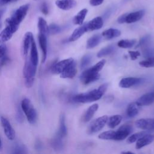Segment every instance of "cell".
Listing matches in <instances>:
<instances>
[{
	"label": "cell",
	"mask_w": 154,
	"mask_h": 154,
	"mask_svg": "<svg viewBox=\"0 0 154 154\" xmlns=\"http://www.w3.org/2000/svg\"><path fill=\"white\" fill-rule=\"evenodd\" d=\"M1 123L4 129L5 135H6L7 138L10 140H13L15 137V132L8 120L6 118L1 116Z\"/></svg>",
	"instance_id": "11"
},
{
	"label": "cell",
	"mask_w": 154,
	"mask_h": 154,
	"mask_svg": "<svg viewBox=\"0 0 154 154\" xmlns=\"http://www.w3.org/2000/svg\"><path fill=\"white\" fill-rule=\"evenodd\" d=\"M122 153H131V154L133 153V152H129V151H128V152H122Z\"/></svg>",
	"instance_id": "53"
},
{
	"label": "cell",
	"mask_w": 154,
	"mask_h": 154,
	"mask_svg": "<svg viewBox=\"0 0 154 154\" xmlns=\"http://www.w3.org/2000/svg\"><path fill=\"white\" fill-rule=\"evenodd\" d=\"M103 24V19L102 17H96L92 20H91L89 22L87 23V27L88 31H94L100 29Z\"/></svg>",
	"instance_id": "19"
},
{
	"label": "cell",
	"mask_w": 154,
	"mask_h": 154,
	"mask_svg": "<svg viewBox=\"0 0 154 154\" xmlns=\"http://www.w3.org/2000/svg\"><path fill=\"white\" fill-rule=\"evenodd\" d=\"M98 108H99V105L97 103H94L91 106H90L85 112V114L83 118L84 122H87L89 120H90L93 117V116H94V114H95V112H96V111L97 110Z\"/></svg>",
	"instance_id": "25"
},
{
	"label": "cell",
	"mask_w": 154,
	"mask_h": 154,
	"mask_svg": "<svg viewBox=\"0 0 154 154\" xmlns=\"http://www.w3.org/2000/svg\"><path fill=\"white\" fill-rule=\"evenodd\" d=\"M125 1H128V0H125Z\"/></svg>",
	"instance_id": "56"
},
{
	"label": "cell",
	"mask_w": 154,
	"mask_h": 154,
	"mask_svg": "<svg viewBox=\"0 0 154 154\" xmlns=\"http://www.w3.org/2000/svg\"><path fill=\"white\" fill-rule=\"evenodd\" d=\"M35 1H37V0H35Z\"/></svg>",
	"instance_id": "57"
},
{
	"label": "cell",
	"mask_w": 154,
	"mask_h": 154,
	"mask_svg": "<svg viewBox=\"0 0 154 154\" xmlns=\"http://www.w3.org/2000/svg\"><path fill=\"white\" fill-rule=\"evenodd\" d=\"M145 14L144 10H140L130 13H125V23H134L140 20Z\"/></svg>",
	"instance_id": "13"
},
{
	"label": "cell",
	"mask_w": 154,
	"mask_h": 154,
	"mask_svg": "<svg viewBox=\"0 0 154 154\" xmlns=\"http://www.w3.org/2000/svg\"><path fill=\"white\" fill-rule=\"evenodd\" d=\"M55 4L61 10H69L76 6V2L75 0H57Z\"/></svg>",
	"instance_id": "21"
},
{
	"label": "cell",
	"mask_w": 154,
	"mask_h": 154,
	"mask_svg": "<svg viewBox=\"0 0 154 154\" xmlns=\"http://www.w3.org/2000/svg\"><path fill=\"white\" fill-rule=\"evenodd\" d=\"M58 134L62 138L67 135V128L65 123V117L64 114H61L60 117V128Z\"/></svg>",
	"instance_id": "31"
},
{
	"label": "cell",
	"mask_w": 154,
	"mask_h": 154,
	"mask_svg": "<svg viewBox=\"0 0 154 154\" xmlns=\"http://www.w3.org/2000/svg\"><path fill=\"white\" fill-rule=\"evenodd\" d=\"M1 28V23H0V28Z\"/></svg>",
	"instance_id": "55"
},
{
	"label": "cell",
	"mask_w": 154,
	"mask_h": 154,
	"mask_svg": "<svg viewBox=\"0 0 154 154\" xmlns=\"http://www.w3.org/2000/svg\"><path fill=\"white\" fill-rule=\"evenodd\" d=\"M120 35H121L120 31L115 28H109V29H106L102 34V36H103L106 39H108V40L119 37Z\"/></svg>",
	"instance_id": "23"
},
{
	"label": "cell",
	"mask_w": 154,
	"mask_h": 154,
	"mask_svg": "<svg viewBox=\"0 0 154 154\" xmlns=\"http://www.w3.org/2000/svg\"><path fill=\"white\" fill-rule=\"evenodd\" d=\"M153 140H154V135L146 134L137 141L135 147L137 149H141L146 146L149 145Z\"/></svg>",
	"instance_id": "18"
},
{
	"label": "cell",
	"mask_w": 154,
	"mask_h": 154,
	"mask_svg": "<svg viewBox=\"0 0 154 154\" xmlns=\"http://www.w3.org/2000/svg\"><path fill=\"white\" fill-rule=\"evenodd\" d=\"M74 61L72 58H69L61 60L56 64H55L51 69V72L54 74H60L64 70L72 63Z\"/></svg>",
	"instance_id": "10"
},
{
	"label": "cell",
	"mask_w": 154,
	"mask_h": 154,
	"mask_svg": "<svg viewBox=\"0 0 154 154\" xmlns=\"http://www.w3.org/2000/svg\"><path fill=\"white\" fill-rule=\"evenodd\" d=\"M6 27L0 33V43L8 41L19 28V25H15L7 19L5 20Z\"/></svg>",
	"instance_id": "5"
},
{
	"label": "cell",
	"mask_w": 154,
	"mask_h": 154,
	"mask_svg": "<svg viewBox=\"0 0 154 154\" xmlns=\"http://www.w3.org/2000/svg\"><path fill=\"white\" fill-rule=\"evenodd\" d=\"M125 14H123L117 19L118 23H125Z\"/></svg>",
	"instance_id": "50"
},
{
	"label": "cell",
	"mask_w": 154,
	"mask_h": 154,
	"mask_svg": "<svg viewBox=\"0 0 154 154\" xmlns=\"http://www.w3.org/2000/svg\"><path fill=\"white\" fill-rule=\"evenodd\" d=\"M34 78L25 79V84L26 87L30 88V87H31L32 86V85L34 84Z\"/></svg>",
	"instance_id": "45"
},
{
	"label": "cell",
	"mask_w": 154,
	"mask_h": 154,
	"mask_svg": "<svg viewBox=\"0 0 154 154\" xmlns=\"http://www.w3.org/2000/svg\"><path fill=\"white\" fill-rule=\"evenodd\" d=\"M30 56L29 59L32 64L35 66H37L38 62V51L36 44L35 43L34 39L32 40L31 47H30Z\"/></svg>",
	"instance_id": "22"
},
{
	"label": "cell",
	"mask_w": 154,
	"mask_h": 154,
	"mask_svg": "<svg viewBox=\"0 0 154 154\" xmlns=\"http://www.w3.org/2000/svg\"><path fill=\"white\" fill-rule=\"evenodd\" d=\"M147 133L145 131H141L139 132L135 133L131 136H129L127 139V142L128 143H133L135 141H137L139 138H140L141 137L146 134Z\"/></svg>",
	"instance_id": "35"
},
{
	"label": "cell",
	"mask_w": 154,
	"mask_h": 154,
	"mask_svg": "<svg viewBox=\"0 0 154 154\" xmlns=\"http://www.w3.org/2000/svg\"><path fill=\"white\" fill-rule=\"evenodd\" d=\"M6 50H7V48L5 45L3 44L0 45V58L5 55Z\"/></svg>",
	"instance_id": "47"
},
{
	"label": "cell",
	"mask_w": 154,
	"mask_h": 154,
	"mask_svg": "<svg viewBox=\"0 0 154 154\" xmlns=\"http://www.w3.org/2000/svg\"><path fill=\"white\" fill-rule=\"evenodd\" d=\"M35 148L36 150H40L42 149V144L41 143L40 141L39 140H37L36 142H35Z\"/></svg>",
	"instance_id": "49"
},
{
	"label": "cell",
	"mask_w": 154,
	"mask_h": 154,
	"mask_svg": "<svg viewBox=\"0 0 154 154\" xmlns=\"http://www.w3.org/2000/svg\"><path fill=\"white\" fill-rule=\"evenodd\" d=\"M4 9H1V8H0V20H1V17H2V15H3V14H4Z\"/></svg>",
	"instance_id": "52"
},
{
	"label": "cell",
	"mask_w": 154,
	"mask_h": 154,
	"mask_svg": "<svg viewBox=\"0 0 154 154\" xmlns=\"http://www.w3.org/2000/svg\"><path fill=\"white\" fill-rule=\"evenodd\" d=\"M38 42L39 45L41 48L42 52V63H45L46 57H47V53H48V46H47V35L39 33L38 36Z\"/></svg>",
	"instance_id": "16"
},
{
	"label": "cell",
	"mask_w": 154,
	"mask_h": 154,
	"mask_svg": "<svg viewBox=\"0 0 154 154\" xmlns=\"http://www.w3.org/2000/svg\"><path fill=\"white\" fill-rule=\"evenodd\" d=\"M106 60L103 59L97 63L93 67L84 70L80 76V80L81 82L87 85L97 81L100 78L99 72L102 69L105 64Z\"/></svg>",
	"instance_id": "2"
},
{
	"label": "cell",
	"mask_w": 154,
	"mask_h": 154,
	"mask_svg": "<svg viewBox=\"0 0 154 154\" xmlns=\"http://www.w3.org/2000/svg\"><path fill=\"white\" fill-rule=\"evenodd\" d=\"M29 7V5L28 4L21 5L13 13L10 17L7 18V19L13 23L19 26V24L25 17Z\"/></svg>",
	"instance_id": "4"
},
{
	"label": "cell",
	"mask_w": 154,
	"mask_h": 154,
	"mask_svg": "<svg viewBox=\"0 0 154 154\" xmlns=\"http://www.w3.org/2000/svg\"><path fill=\"white\" fill-rule=\"evenodd\" d=\"M21 109L25 113L27 120L31 124H33L35 122L37 119V112L34 109L31 101L25 98L21 102Z\"/></svg>",
	"instance_id": "3"
},
{
	"label": "cell",
	"mask_w": 154,
	"mask_h": 154,
	"mask_svg": "<svg viewBox=\"0 0 154 154\" xmlns=\"http://www.w3.org/2000/svg\"><path fill=\"white\" fill-rule=\"evenodd\" d=\"M40 10H41V11L42 12V13H43L44 14L47 15L48 14L49 8H48V4L46 2H42V4H41V6H40Z\"/></svg>",
	"instance_id": "43"
},
{
	"label": "cell",
	"mask_w": 154,
	"mask_h": 154,
	"mask_svg": "<svg viewBox=\"0 0 154 154\" xmlns=\"http://www.w3.org/2000/svg\"><path fill=\"white\" fill-rule=\"evenodd\" d=\"M150 40V36L149 35H146L143 37L142 38H140L136 48L146 46L149 42Z\"/></svg>",
	"instance_id": "40"
},
{
	"label": "cell",
	"mask_w": 154,
	"mask_h": 154,
	"mask_svg": "<svg viewBox=\"0 0 154 154\" xmlns=\"http://www.w3.org/2000/svg\"><path fill=\"white\" fill-rule=\"evenodd\" d=\"M122 120V117L120 115H114L108 119V126L110 128H114L119 125Z\"/></svg>",
	"instance_id": "29"
},
{
	"label": "cell",
	"mask_w": 154,
	"mask_h": 154,
	"mask_svg": "<svg viewBox=\"0 0 154 154\" xmlns=\"http://www.w3.org/2000/svg\"><path fill=\"white\" fill-rule=\"evenodd\" d=\"M92 56L91 54H85L82 57L81 60V63H80V67L81 69H84L86 68L90 63L91 61Z\"/></svg>",
	"instance_id": "34"
},
{
	"label": "cell",
	"mask_w": 154,
	"mask_h": 154,
	"mask_svg": "<svg viewBox=\"0 0 154 154\" xmlns=\"http://www.w3.org/2000/svg\"><path fill=\"white\" fill-rule=\"evenodd\" d=\"M88 31L87 27V23H85L84 25H81V26L75 29L73 32H72V35L69 38V42H74L77 40L78 38H79L84 33Z\"/></svg>",
	"instance_id": "20"
},
{
	"label": "cell",
	"mask_w": 154,
	"mask_h": 154,
	"mask_svg": "<svg viewBox=\"0 0 154 154\" xmlns=\"http://www.w3.org/2000/svg\"><path fill=\"white\" fill-rule=\"evenodd\" d=\"M12 0H0V5H4L11 2Z\"/></svg>",
	"instance_id": "51"
},
{
	"label": "cell",
	"mask_w": 154,
	"mask_h": 154,
	"mask_svg": "<svg viewBox=\"0 0 154 154\" xmlns=\"http://www.w3.org/2000/svg\"><path fill=\"white\" fill-rule=\"evenodd\" d=\"M16 119H17V121L19 123H22L23 121V116L20 108L17 109V114H16Z\"/></svg>",
	"instance_id": "44"
},
{
	"label": "cell",
	"mask_w": 154,
	"mask_h": 154,
	"mask_svg": "<svg viewBox=\"0 0 154 154\" xmlns=\"http://www.w3.org/2000/svg\"><path fill=\"white\" fill-rule=\"evenodd\" d=\"M108 84H103L96 89L93 90L87 93L75 95L73 97V100L78 103H88L97 100L102 97L106 90Z\"/></svg>",
	"instance_id": "1"
},
{
	"label": "cell",
	"mask_w": 154,
	"mask_h": 154,
	"mask_svg": "<svg viewBox=\"0 0 154 154\" xmlns=\"http://www.w3.org/2000/svg\"><path fill=\"white\" fill-rule=\"evenodd\" d=\"M61 30V27L55 23H51L48 26V33L50 34H57L59 33Z\"/></svg>",
	"instance_id": "38"
},
{
	"label": "cell",
	"mask_w": 154,
	"mask_h": 154,
	"mask_svg": "<svg viewBox=\"0 0 154 154\" xmlns=\"http://www.w3.org/2000/svg\"><path fill=\"white\" fill-rule=\"evenodd\" d=\"M88 10L86 8H84L79 11L78 14L73 17V22L75 25H82L84 20L85 18V16L87 14Z\"/></svg>",
	"instance_id": "26"
},
{
	"label": "cell",
	"mask_w": 154,
	"mask_h": 154,
	"mask_svg": "<svg viewBox=\"0 0 154 154\" xmlns=\"http://www.w3.org/2000/svg\"><path fill=\"white\" fill-rule=\"evenodd\" d=\"M115 132L116 131H108L103 132L99 135L98 138L102 140H113Z\"/></svg>",
	"instance_id": "36"
},
{
	"label": "cell",
	"mask_w": 154,
	"mask_h": 154,
	"mask_svg": "<svg viewBox=\"0 0 154 154\" xmlns=\"http://www.w3.org/2000/svg\"><path fill=\"white\" fill-rule=\"evenodd\" d=\"M103 0H90V4L92 6H97L102 4Z\"/></svg>",
	"instance_id": "48"
},
{
	"label": "cell",
	"mask_w": 154,
	"mask_h": 154,
	"mask_svg": "<svg viewBox=\"0 0 154 154\" xmlns=\"http://www.w3.org/2000/svg\"><path fill=\"white\" fill-rule=\"evenodd\" d=\"M38 28L39 33L48 35V25L46 21L42 17H40L38 20Z\"/></svg>",
	"instance_id": "30"
},
{
	"label": "cell",
	"mask_w": 154,
	"mask_h": 154,
	"mask_svg": "<svg viewBox=\"0 0 154 154\" xmlns=\"http://www.w3.org/2000/svg\"><path fill=\"white\" fill-rule=\"evenodd\" d=\"M143 81V79L141 78L135 77H128L122 79L119 82V87L123 88H130L132 86H135L140 84Z\"/></svg>",
	"instance_id": "9"
},
{
	"label": "cell",
	"mask_w": 154,
	"mask_h": 154,
	"mask_svg": "<svg viewBox=\"0 0 154 154\" xmlns=\"http://www.w3.org/2000/svg\"><path fill=\"white\" fill-rule=\"evenodd\" d=\"M76 63L73 61L60 75L61 78H73L76 75Z\"/></svg>",
	"instance_id": "14"
},
{
	"label": "cell",
	"mask_w": 154,
	"mask_h": 154,
	"mask_svg": "<svg viewBox=\"0 0 154 154\" xmlns=\"http://www.w3.org/2000/svg\"><path fill=\"white\" fill-rule=\"evenodd\" d=\"M135 126L143 130L154 129V119H140L135 123Z\"/></svg>",
	"instance_id": "12"
},
{
	"label": "cell",
	"mask_w": 154,
	"mask_h": 154,
	"mask_svg": "<svg viewBox=\"0 0 154 154\" xmlns=\"http://www.w3.org/2000/svg\"><path fill=\"white\" fill-rule=\"evenodd\" d=\"M36 70L37 66L32 63L29 57L26 58L23 69V75L25 79L34 78L36 73Z\"/></svg>",
	"instance_id": "7"
},
{
	"label": "cell",
	"mask_w": 154,
	"mask_h": 154,
	"mask_svg": "<svg viewBox=\"0 0 154 154\" xmlns=\"http://www.w3.org/2000/svg\"><path fill=\"white\" fill-rule=\"evenodd\" d=\"M2 148V141H1V137H0V149H1Z\"/></svg>",
	"instance_id": "54"
},
{
	"label": "cell",
	"mask_w": 154,
	"mask_h": 154,
	"mask_svg": "<svg viewBox=\"0 0 154 154\" xmlns=\"http://www.w3.org/2000/svg\"><path fill=\"white\" fill-rule=\"evenodd\" d=\"M34 40V37L31 32H27L25 34L22 42V51L23 56H26L29 51V48L31 47L32 40Z\"/></svg>",
	"instance_id": "15"
},
{
	"label": "cell",
	"mask_w": 154,
	"mask_h": 154,
	"mask_svg": "<svg viewBox=\"0 0 154 154\" xmlns=\"http://www.w3.org/2000/svg\"><path fill=\"white\" fill-rule=\"evenodd\" d=\"M137 41L134 39L133 40H120L117 45L119 47L122 48H132L135 43Z\"/></svg>",
	"instance_id": "33"
},
{
	"label": "cell",
	"mask_w": 154,
	"mask_h": 154,
	"mask_svg": "<svg viewBox=\"0 0 154 154\" xmlns=\"http://www.w3.org/2000/svg\"><path fill=\"white\" fill-rule=\"evenodd\" d=\"M13 153H26V150L25 146H23L22 144H17L15 145L13 149Z\"/></svg>",
	"instance_id": "39"
},
{
	"label": "cell",
	"mask_w": 154,
	"mask_h": 154,
	"mask_svg": "<svg viewBox=\"0 0 154 154\" xmlns=\"http://www.w3.org/2000/svg\"><path fill=\"white\" fill-rule=\"evenodd\" d=\"M139 105L136 103H131L126 109V114L129 117H135L139 112Z\"/></svg>",
	"instance_id": "28"
},
{
	"label": "cell",
	"mask_w": 154,
	"mask_h": 154,
	"mask_svg": "<svg viewBox=\"0 0 154 154\" xmlns=\"http://www.w3.org/2000/svg\"><path fill=\"white\" fill-rule=\"evenodd\" d=\"M102 39V36L99 34H94L91 36L87 42V48L91 49L96 46H97L100 42Z\"/></svg>",
	"instance_id": "27"
},
{
	"label": "cell",
	"mask_w": 154,
	"mask_h": 154,
	"mask_svg": "<svg viewBox=\"0 0 154 154\" xmlns=\"http://www.w3.org/2000/svg\"><path fill=\"white\" fill-rule=\"evenodd\" d=\"M129 57L131 60H135L138 58V57L140 56V53L139 51H128Z\"/></svg>",
	"instance_id": "42"
},
{
	"label": "cell",
	"mask_w": 154,
	"mask_h": 154,
	"mask_svg": "<svg viewBox=\"0 0 154 154\" xmlns=\"http://www.w3.org/2000/svg\"><path fill=\"white\" fill-rule=\"evenodd\" d=\"M132 126L129 124H125L120 126L119 129L115 132L113 140L121 141L125 139L131 132Z\"/></svg>",
	"instance_id": "8"
},
{
	"label": "cell",
	"mask_w": 154,
	"mask_h": 154,
	"mask_svg": "<svg viewBox=\"0 0 154 154\" xmlns=\"http://www.w3.org/2000/svg\"><path fill=\"white\" fill-rule=\"evenodd\" d=\"M62 137L58 134L51 140V145L56 151H60L63 149V143L61 140Z\"/></svg>",
	"instance_id": "24"
},
{
	"label": "cell",
	"mask_w": 154,
	"mask_h": 154,
	"mask_svg": "<svg viewBox=\"0 0 154 154\" xmlns=\"http://www.w3.org/2000/svg\"><path fill=\"white\" fill-rule=\"evenodd\" d=\"M144 56L146 58L154 57V48H147L143 51Z\"/></svg>",
	"instance_id": "41"
},
{
	"label": "cell",
	"mask_w": 154,
	"mask_h": 154,
	"mask_svg": "<svg viewBox=\"0 0 154 154\" xmlns=\"http://www.w3.org/2000/svg\"><path fill=\"white\" fill-rule=\"evenodd\" d=\"M10 61V59L8 57H7L5 55H4L1 58V61H0V67L5 65L7 63H8Z\"/></svg>",
	"instance_id": "46"
},
{
	"label": "cell",
	"mask_w": 154,
	"mask_h": 154,
	"mask_svg": "<svg viewBox=\"0 0 154 154\" xmlns=\"http://www.w3.org/2000/svg\"><path fill=\"white\" fill-rule=\"evenodd\" d=\"M115 47L113 45L107 46L102 49H100L97 54V57L98 58H101L106 55H108L114 52Z\"/></svg>",
	"instance_id": "32"
},
{
	"label": "cell",
	"mask_w": 154,
	"mask_h": 154,
	"mask_svg": "<svg viewBox=\"0 0 154 154\" xmlns=\"http://www.w3.org/2000/svg\"><path fill=\"white\" fill-rule=\"evenodd\" d=\"M139 65L143 67H154V57L146 58V60L139 63Z\"/></svg>",
	"instance_id": "37"
},
{
	"label": "cell",
	"mask_w": 154,
	"mask_h": 154,
	"mask_svg": "<svg viewBox=\"0 0 154 154\" xmlns=\"http://www.w3.org/2000/svg\"><path fill=\"white\" fill-rule=\"evenodd\" d=\"M108 117L107 116H103L94 120H93L88 126L87 132L88 134H92L100 131L105 125L108 121Z\"/></svg>",
	"instance_id": "6"
},
{
	"label": "cell",
	"mask_w": 154,
	"mask_h": 154,
	"mask_svg": "<svg viewBox=\"0 0 154 154\" xmlns=\"http://www.w3.org/2000/svg\"><path fill=\"white\" fill-rule=\"evenodd\" d=\"M154 102V91L147 93L137 99L136 103L139 106L149 105Z\"/></svg>",
	"instance_id": "17"
}]
</instances>
